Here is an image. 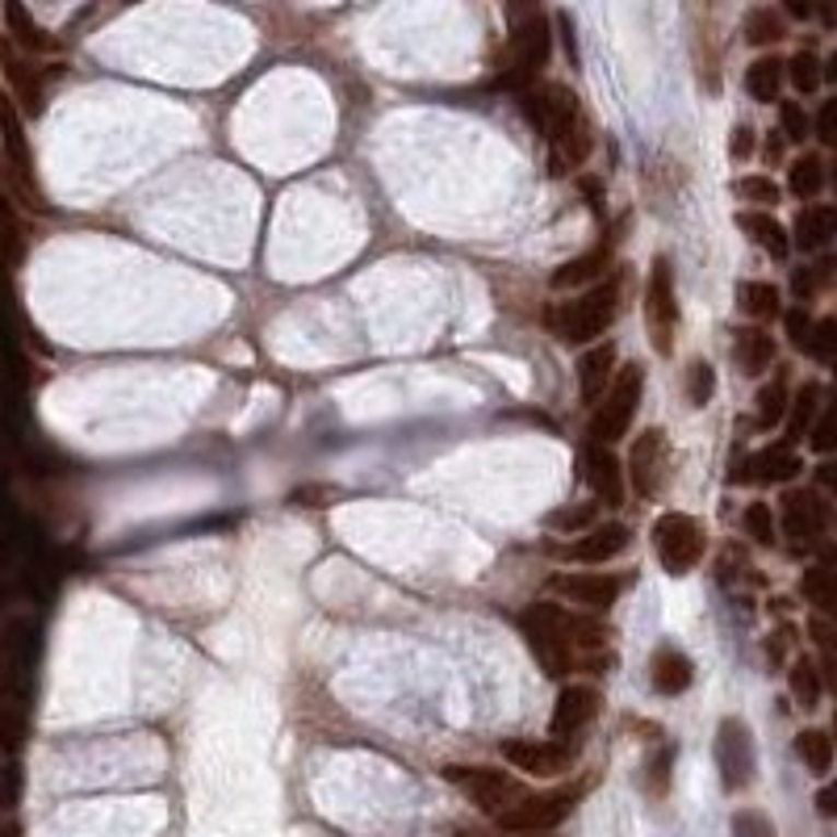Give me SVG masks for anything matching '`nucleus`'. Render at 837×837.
<instances>
[{
    "instance_id": "nucleus-49",
    "label": "nucleus",
    "mask_w": 837,
    "mask_h": 837,
    "mask_svg": "<svg viewBox=\"0 0 837 837\" xmlns=\"http://www.w3.org/2000/svg\"><path fill=\"white\" fill-rule=\"evenodd\" d=\"M834 109H837V101H821V109H816V118L813 121V135L821 139L825 147H834L837 143V135H834Z\"/></svg>"
},
{
    "instance_id": "nucleus-5",
    "label": "nucleus",
    "mask_w": 837,
    "mask_h": 837,
    "mask_svg": "<svg viewBox=\"0 0 837 837\" xmlns=\"http://www.w3.org/2000/svg\"><path fill=\"white\" fill-rule=\"evenodd\" d=\"M829 495L816 486H791L779 499V532L788 536L791 553H821L829 549Z\"/></svg>"
},
{
    "instance_id": "nucleus-21",
    "label": "nucleus",
    "mask_w": 837,
    "mask_h": 837,
    "mask_svg": "<svg viewBox=\"0 0 837 837\" xmlns=\"http://www.w3.org/2000/svg\"><path fill=\"white\" fill-rule=\"evenodd\" d=\"M616 369H620V352H616L612 339H603V344H595V348L582 352V360H578V394H582L586 407H595L598 398L607 394V385H612V377H616Z\"/></svg>"
},
{
    "instance_id": "nucleus-9",
    "label": "nucleus",
    "mask_w": 837,
    "mask_h": 837,
    "mask_svg": "<svg viewBox=\"0 0 837 837\" xmlns=\"http://www.w3.org/2000/svg\"><path fill=\"white\" fill-rule=\"evenodd\" d=\"M646 327L649 344L658 357L674 352V332H678V289H674V264L666 256L649 264V281H646Z\"/></svg>"
},
{
    "instance_id": "nucleus-53",
    "label": "nucleus",
    "mask_w": 837,
    "mask_h": 837,
    "mask_svg": "<svg viewBox=\"0 0 837 837\" xmlns=\"http://www.w3.org/2000/svg\"><path fill=\"white\" fill-rule=\"evenodd\" d=\"M816 809H821V816H834V791L825 788L821 795H816Z\"/></svg>"
},
{
    "instance_id": "nucleus-41",
    "label": "nucleus",
    "mask_w": 837,
    "mask_h": 837,
    "mask_svg": "<svg viewBox=\"0 0 837 837\" xmlns=\"http://www.w3.org/2000/svg\"><path fill=\"white\" fill-rule=\"evenodd\" d=\"M829 277H834V264L829 260H816L809 268H795L791 272V293L800 298V306H809L821 289H829Z\"/></svg>"
},
{
    "instance_id": "nucleus-43",
    "label": "nucleus",
    "mask_w": 837,
    "mask_h": 837,
    "mask_svg": "<svg viewBox=\"0 0 837 837\" xmlns=\"http://www.w3.org/2000/svg\"><path fill=\"white\" fill-rule=\"evenodd\" d=\"M779 135H783V143H809V135H813V121L804 114V105L800 101H779Z\"/></svg>"
},
{
    "instance_id": "nucleus-50",
    "label": "nucleus",
    "mask_w": 837,
    "mask_h": 837,
    "mask_svg": "<svg viewBox=\"0 0 837 837\" xmlns=\"http://www.w3.org/2000/svg\"><path fill=\"white\" fill-rule=\"evenodd\" d=\"M729 155H733V160H749V155H754V130H749L745 121L733 126V135H729Z\"/></svg>"
},
{
    "instance_id": "nucleus-37",
    "label": "nucleus",
    "mask_w": 837,
    "mask_h": 837,
    "mask_svg": "<svg viewBox=\"0 0 837 837\" xmlns=\"http://www.w3.org/2000/svg\"><path fill=\"white\" fill-rule=\"evenodd\" d=\"M800 595H804V603H813L816 616H829V612H834V570H829L825 561L809 566V570L800 574Z\"/></svg>"
},
{
    "instance_id": "nucleus-23",
    "label": "nucleus",
    "mask_w": 837,
    "mask_h": 837,
    "mask_svg": "<svg viewBox=\"0 0 837 837\" xmlns=\"http://www.w3.org/2000/svg\"><path fill=\"white\" fill-rule=\"evenodd\" d=\"M612 243H598V247H591V252H582V256H574V260H566L557 272H553V289L557 293H566V289H591L598 286L607 272H612Z\"/></svg>"
},
{
    "instance_id": "nucleus-47",
    "label": "nucleus",
    "mask_w": 837,
    "mask_h": 837,
    "mask_svg": "<svg viewBox=\"0 0 837 837\" xmlns=\"http://www.w3.org/2000/svg\"><path fill=\"white\" fill-rule=\"evenodd\" d=\"M809 444H813V453H821V456L834 453V423H829V407H821V415L813 419V428H809Z\"/></svg>"
},
{
    "instance_id": "nucleus-7",
    "label": "nucleus",
    "mask_w": 837,
    "mask_h": 837,
    "mask_svg": "<svg viewBox=\"0 0 837 837\" xmlns=\"http://www.w3.org/2000/svg\"><path fill=\"white\" fill-rule=\"evenodd\" d=\"M653 553L670 578H687L708 553V532L687 511H662L653 520Z\"/></svg>"
},
{
    "instance_id": "nucleus-8",
    "label": "nucleus",
    "mask_w": 837,
    "mask_h": 837,
    "mask_svg": "<svg viewBox=\"0 0 837 837\" xmlns=\"http://www.w3.org/2000/svg\"><path fill=\"white\" fill-rule=\"evenodd\" d=\"M444 779L490 816H502L511 804H520L527 795L524 783L499 766H444Z\"/></svg>"
},
{
    "instance_id": "nucleus-31",
    "label": "nucleus",
    "mask_w": 837,
    "mask_h": 837,
    "mask_svg": "<svg viewBox=\"0 0 837 837\" xmlns=\"http://www.w3.org/2000/svg\"><path fill=\"white\" fill-rule=\"evenodd\" d=\"M788 687H791V699H795L804 712H813V708H821V695H825V670L804 653V658H795L788 666Z\"/></svg>"
},
{
    "instance_id": "nucleus-42",
    "label": "nucleus",
    "mask_w": 837,
    "mask_h": 837,
    "mask_svg": "<svg viewBox=\"0 0 837 837\" xmlns=\"http://www.w3.org/2000/svg\"><path fill=\"white\" fill-rule=\"evenodd\" d=\"M737 193H742V201H749L754 210H775L779 206V197H783V189L770 181V176H763V172H749V176H742L737 181Z\"/></svg>"
},
{
    "instance_id": "nucleus-45",
    "label": "nucleus",
    "mask_w": 837,
    "mask_h": 837,
    "mask_svg": "<svg viewBox=\"0 0 837 837\" xmlns=\"http://www.w3.org/2000/svg\"><path fill=\"white\" fill-rule=\"evenodd\" d=\"M783 318V327H788V339H791V348L795 352H804L809 348V335H813V314H809V306H791V311L779 314Z\"/></svg>"
},
{
    "instance_id": "nucleus-33",
    "label": "nucleus",
    "mask_w": 837,
    "mask_h": 837,
    "mask_svg": "<svg viewBox=\"0 0 837 837\" xmlns=\"http://www.w3.org/2000/svg\"><path fill=\"white\" fill-rule=\"evenodd\" d=\"M783 38H788V22H783L779 9L758 4V9L745 13V43L749 47H779Z\"/></svg>"
},
{
    "instance_id": "nucleus-12",
    "label": "nucleus",
    "mask_w": 837,
    "mask_h": 837,
    "mask_svg": "<svg viewBox=\"0 0 837 837\" xmlns=\"http://www.w3.org/2000/svg\"><path fill=\"white\" fill-rule=\"evenodd\" d=\"M717 766L724 791H745L754 783L758 770V754H754V733L749 724L737 717H724L717 729Z\"/></svg>"
},
{
    "instance_id": "nucleus-29",
    "label": "nucleus",
    "mask_w": 837,
    "mask_h": 837,
    "mask_svg": "<svg viewBox=\"0 0 837 837\" xmlns=\"http://www.w3.org/2000/svg\"><path fill=\"white\" fill-rule=\"evenodd\" d=\"M788 403H791V390H788V369L779 364L775 369V377L754 394V419H758V428L770 431L783 423V415H788Z\"/></svg>"
},
{
    "instance_id": "nucleus-27",
    "label": "nucleus",
    "mask_w": 837,
    "mask_h": 837,
    "mask_svg": "<svg viewBox=\"0 0 837 837\" xmlns=\"http://www.w3.org/2000/svg\"><path fill=\"white\" fill-rule=\"evenodd\" d=\"M737 222H742V231L754 243H758V247H763L770 260H788V256H791L788 226H783V222H779L775 214H766V210H742V214H737Z\"/></svg>"
},
{
    "instance_id": "nucleus-18",
    "label": "nucleus",
    "mask_w": 837,
    "mask_h": 837,
    "mask_svg": "<svg viewBox=\"0 0 837 837\" xmlns=\"http://www.w3.org/2000/svg\"><path fill=\"white\" fill-rule=\"evenodd\" d=\"M582 478L595 490L598 507H624V465L612 449L586 444L582 449Z\"/></svg>"
},
{
    "instance_id": "nucleus-26",
    "label": "nucleus",
    "mask_w": 837,
    "mask_h": 837,
    "mask_svg": "<svg viewBox=\"0 0 837 837\" xmlns=\"http://www.w3.org/2000/svg\"><path fill=\"white\" fill-rule=\"evenodd\" d=\"M821 407H825V385L821 382H804L795 394H791L788 415H783V423H788L783 444H788V449H795V444L809 435V428H813V419L821 415Z\"/></svg>"
},
{
    "instance_id": "nucleus-24",
    "label": "nucleus",
    "mask_w": 837,
    "mask_h": 837,
    "mask_svg": "<svg viewBox=\"0 0 837 837\" xmlns=\"http://www.w3.org/2000/svg\"><path fill=\"white\" fill-rule=\"evenodd\" d=\"M779 357V344L766 327H737L733 332V360L745 377H763Z\"/></svg>"
},
{
    "instance_id": "nucleus-30",
    "label": "nucleus",
    "mask_w": 837,
    "mask_h": 837,
    "mask_svg": "<svg viewBox=\"0 0 837 837\" xmlns=\"http://www.w3.org/2000/svg\"><path fill=\"white\" fill-rule=\"evenodd\" d=\"M745 93L754 96L758 105L783 101V59L779 55H763L745 68Z\"/></svg>"
},
{
    "instance_id": "nucleus-28",
    "label": "nucleus",
    "mask_w": 837,
    "mask_h": 837,
    "mask_svg": "<svg viewBox=\"0 0 837 837\" xmlns=\"http://www.w3.org/2000/svg\"><path fill=\"white\" fill-rule=\"evenodd\" d=\"M825 185H829V164H825L821 151H804V155H795L788 164V193L800 197L804 206L816 201L825 193Z\"/></svg>"
},
{
    "instance_id": "nucleus-11",
    "label": "nucleus",
    "mask_w": 837,
    "mask_h": 837,
    "mask_svg": "<svg viewBox=\"0 0 837 837\" xmlns=\"http://www.w3.org/2000/svg\"><path fill=\"white\" fill-rule=\"evenodd\" d=\"M578 795H582V788L524 795L520 804H511V809L499 816V829H507V834H545V829H557L566 816L574 813Z\"/></svg>"
},
{
    "instance_id": "nucleus-13",
    "label": "nucleus",
    "mask_w": 837,
    "mask_h": 837,
    "mask_svg": "<svg viewBox=\"0 0 837 837\" xmlns=\"http://www.w3.org/2000/svg\"><path fill=\"white\" fill-rule=\"evenodd\" d=\"M502 758L524 770L532 779H557L574 766V749L566 742H536V737H515V742H502Z\"/></svg>"
},
{
    "instance_id": "nucleus-22",
    "label": "nucleus",
    "mask_w": 837,
    "mask_h": 837,
    "mask_svg": "<svg viewBox=\"0 0 837 837\" xmlns=\"http://www.w3.org/2000/svg\"><path fill=\"white\" fill-rule=\"evenodd\" d=\"M0 143H4L13 176L22 181L25 189H34V155H30V143H25L22 114H18V105L9 96H0Z\"/></svg>"
},
{
    "instance_id": "nucleus-25",
    "label": "nucleus",
    "mask_w": 837,
    "mask_h": 837,
    "mask_svg": "<svg viewBox=\"0 0 837 837\" xmlns=\"http://www.w3.org/2000/svg\"><path fill=\"white\" fill-rule=\"evenodd\" d=\"M649 678H653V691L658 695H683L695 683V666L683 649L658 646L653 649V662H649Z\"/></svg>"
},
{
    "instance_id": "nucleus-55",
    "label": "nucleus",
    "mask_w": 837,
    "mask_h": 837,
    "mask_svg": "<svg viewBox=\"0 0 837 837\" xmlns=\"http://www.w3.org/2000/svg\"><path fill=\"white\" fill-rule=\"evenodd\" d=\"M456 837H481V834H456Z\"/></svg>"
},
{
    "instance_id": "nucleus-38",
    "label": "nucleus",
    "mask_w": 837,
    "mask_h": 837,
    "mask_svg": "<svg viewBox=\"0 0 837 837\" xmlns=\"http://www.w3.org/2000/svg\"><path fill=\"white\" fill-rule=\"evenodd\" d=\"M742 527H745V536H749L754 545H763V549H775V545H779V524H775L770 502H749L742 511Z\"/></svg>"
},
{
    "instance_id": "nucleus-36",
    "label": "nucleus",
    "mask_w": 837,
    "mask_h": 837,
    "mask_svg": "<svg viewBox=\"0 0 837 837\" xmlns=\"http://www.w3.org/2000/svg\"><path fill=\"white\" fill-rule=\"evenodd\" d=\"M795 754L804 758V766L813 770L816 779H825V775L834 770V737H829L825 729H804V733L795 737Z\"/></svg>"
},
{
    "instance_id": "nucleus-10",
    "label": "nucleus",
    "mask_w": 837,
    "mask_h": 837,
    "mask_svg": "<svg viewBox=\"0 0 837 837\" xmlns=\"http://www.w3.org/2000/svg\"><path fill=\"white\" fill-rule=\"evenodd\" d=\"M670 461H674V449H670V435L662 428H646L632 449H628V486L637 490V499H658L662 486L670 478Z\"/></svg>"
},
{
    "instance_id": "nucleus-46",
    "label": "nucleus",
    "mask_w": 837,
    "mask_h": 837,
    "mask_svg": "<svg viewBox=\"0 0 837 837\" xmlns=\"http://www.w3.org/2000/svg\"><path fill=\"white\" fill-rule=\"evenodd\" d=\"M733 837H779V834H775V825H770L766 813L742 809V813H733Z\"/></svg>"
},
{
    "instance_id": "nucleus-2",
    "label": "nucleus",
    "mask_w": 837,
    "mask_h": 837,
    "mask_svg": "<svg viewBox=\"0 0 837 837\" xmlns=\"http://www.w3.org/2000/svg\"><path fill=\"white\" fill-rule=\"evenodd\" d=\"M524 118L545 135V143L553 147V164L557 172L566 167H582L586 155L595 151V126L586 118L582 101L574 89L566 84H540L524 93Z\"/></svg>"
},
{
    "instance_id": "nucleus-32",
    "label": "nucleus",
    "mask_w": 837,
    "mask_h": 837,
    "mask_svg": "<svg viewBox=\"0 0 837 837\" xmlns=\"http://www.w3.org/2000/svg\"><path fill=\"white\" fill-rule=\"evenodd\" d=\"M737 302H742V311L754 318V327L783 314V293H779V286H770V281H745V286L737 289Z\"/></svg>"
},
{
    "instance_id": "nucleus-3",
    "label": "nucleus",
    "mask_w": 837,
    "mask_h": 837,
    "mask_svg": "<svg viewBox=\"0 0 837 837\" xmlns=\"http://www.w3.org/2000/svg\"><path fill=\"white\" fill-rule=\"evenodd\" d=\"M616 314H620V272H607L598 286L582 289L578 298L553 302L545 323L561 344H595L616 323Z\"/></svg>"
},
{
    "instance_id": "nucleus-20",
    "label": "nucleus",
    "mask_w": 837,
    "mask_h": 837,
    "mask_svg": "<svg viewBox=\"0 0 837 837\" xmlns=\"http://www.w3.org/2000/svg\"><path fill=\"white\" fill-rule=\"evenodd\" d=\"M0 72L9 80V101H13V105H22L25 114H38V109H43V80H38V68H34V59H25L13 43H0Z\"/></svg>"
},
{
    "instance_id": "nucleus-14",
    "label": "nucleus",
    "mask_w": 837,
    "mask_h": 837,
    "mask_svg": "<svg viewBox=\"0 0 837 837\" xmlns=\"http://www.w3.org/2000/svg\"><path fill=\"white\" fill-rule=\"evenodd\" d=\"M804 474V461L795 449H788L783 440L779 444H770V449H758V453H749L742 465H733V474L729 481H749V486H788Z\"/></svg>"
},
{
    "instance_id": "nucleus-17",
    "label": "nucleus",
    "mask_w": 837,
    "mask_h": 837,
    "mask_svg": "<svg viewBox=\"0 0 837 837\" xmlns=\"http://www.w3.org/2000/svg\"><path fill=\"white\" fill-rule=\"evenodd\" d=\"M598 704H603V695L591 687V683H570L566 691L557 695V704H553V737L557 742H566V737H578L591 720L598 717Z\"/></svg>"
},
{
    "instance_id": "nucleus-40",
    "label": "nucleus",
    "mask_w": 837,
    "mask_h": 837,
    "mask_svg": "<svg viewBox=\"0 0 837 837\" xmlns=\"http://www.w3.org/2000/svg\"><path fill=\"white\" fill-rule=\"evenodd\" d=\"M683 394H687V403H691L695 410L708 407L712 394H717V369H712L708 360H691V364H687V377H683Z\"/></svg>"
},
{
    "instance_id": "nucleus-15",
    "label": "nucleus",
    "mask_w": 837,
    "mask_h": 837,
    "mask_svg": "<svg viewBox=\"0 0 837 837\" xmlns=\"http://www.w3.org/2000/svg\"><path fill=\"white\" fill-rule=\"evenodd\" d=\"M628 545H632L628 524L612 520V524H595V527H586V532H578L570 545H557L553 553L566 557V561H582V566H603V561L620 557Z\"/></svg>"
},
{
    "instance_id": "nucleus-54",
    "label": "nucleus",
    "mask_w": 837,
    "mask_h": 837,
    "mask_svg": "<svg viewBox=\"0 0 837 837\" xmlns=\"http://www.w3.org/2000/svg\"><path fill=\"white\" fill-rule=\"evenodd\" d=\"M788 13L795 18V22H809V18H813V9H809V4H788Z\"/></svg>"
},
{
    "instance_id": "nucleus-1",
    "label": "nucleus",
    "mask_w": 837,
    "mask_h": 837,
    "mask_svg": "<svg viewBox=\"0 0 837 837\" xmlns=\"http://www.w3.org/2000/svg\"><path fill=\"white\" fill-rule=\"evenodd\" d=\"M524 637L536 662L545 666L549 678H570L574 670H586V674H607V666L616 662V653L607 649V637L612 628L595 616H582V612H570L566 603H553V598H540L524 612Z\"/></svg>"
},
{
    "instance_id": "nucleus-35",
    "label": "nucleus",
    "mask_w": 837,
    "mask_h": 837,
    "mask_svg": "<svg viewBox=\"0 0 837 837\" xmlns=\"http://www.w3.org/2000/svg\"><path fill=\"white\" fill-rule=\"evenodd\" d=\"M783 84H791L800 96H813L821 93V59H816L813 50L809 47H800L791 59H783Z\"/></svg>"
},
{
    "instance_id": "nucleus-19",
    "label": "nucleus",
    "mask_w": 837,
    "mask_h": 837,
    "mask_svg": "<svg viewBox=\"0 0 837 837\" xmlns=\"http://www.w3.org/2000/svg\"><path fill=\"white\" fill-rule=\"evenodd\" d=\"M837 235V210L829 201H809V206H800V214L791 222L788 240L795 252H804V256H816V252H825Z\"/></svg>"
},
{
    "instance_id": "nucleus-39",
    "label": "nucleus",
    "mask_w": 837,
    "mask_h": 837,
    "mask_svg": "<svg viewBox=\"0 0 837 837\" xmlns=\"http://www.w3.org/2000/svg\"><path fill=\"white\" fill-rule=\"evenodd\" d=\"M4 18H9V25H13V38H18L30 55H34V50H55V38H50L38 22H30V13H25L22 4H9Z\"/></svg>"
},
{
    "instance_id": "nucleus-48",
    "label": "nucleus",
    "mask_w": 837,
    "mask_h": 837,
    "mask_svg": "<svg viewBox=\"0 0 837 837\" xmlns=\"http://www.w3.org/2000/svg\"><path fill=\"white\" fill-rule=\"evenodd\" d=\"M670 754L674 749H658L653 758H649V775H646V788H649V795H662L666 791V770H670Z\"/></svg>"
},
{
    "instance_id": "nucleus-4",
    "label": "nucleus",
    "mask_w": 837,
    "mask_h": 837,
    "mask_svg": "<svg viewBox=\"0 0 837 837\" xmlns=\"http://www.w3.org/2000/svg\"><path fill=\"white\" fill-rule=\"evenodd\" d=\"M641 394H646V369L632 360V364H620L616 369V377L607 385V394L598 398L595 415H591V444L598 449H612V444H620L628 428H632V419H637V407H641Z\"/></svg>"
},
{
    "instance_id": "nucleus-44",
    "label": "nucleus",
    "mask_w": 837,
    "mask_h": 837,
    "mask_svg": "<svg viewBox=\"0 0 837 837\" xmlns=\"http://www.w3.org/2000/svg\"><path fill=\"white\" fill-rule=\"evenodd\" d=\"M834 339H837V323H834V318H816L813 335H809V348H804V357H813L816 364H829V360H834Z\"/></svg>"
},
{
    "instance_id": "nucleus-6",
    "label": "nucleus",
    "mask_w": 837,
    "mask_h": 837,
    "mask_svg": "<svg viewBox=\"0 0 837 837\" xmlns=\"http://www.w3.org/2000/svg\"><path fill=\"white\" fill-rule=\"evenodd\" d=\"M545 63H549V22H545V13L532 9L527 18L515 22L511 38H507V50L499 59V84L527 93Z\"/></svg>"
},
{
    "instance_id": "nucleus-16",
    "label": "nucleus",
    "mask_w": 837,
    "mask_h": 837,
    "mask_svg": "<svg viewBox=\"0 0 837 837\" xmlns=\"http://www.w3.org/2000/svg\"><path fill=\"white\" fill-rule=\"evenodd\" d=\"M553 591L586 612H612L624 595L620 574H553Z\"/></svg>"
},
{
    "instance_id": "nucleus-51",
    "label": "nucleus",
    "mask_w": 837,
    "mask_h": 837,
    "mask_svg": "<svg viewBox=\"0 0 837 837\" xmlns=\"http://www.w3.org/2000/svg\"><path fill=\"white\" fill-rule=\"evenodd\" d=\"M809 632H813L816 649H821V662H816V666L829 674V624H825V616H813V620H809Z\"/></svg>"
},
{
    "instance_id": "nucleus-52",
    "label": "nucleus",
    "mask_w": 837,
    "mask_h": 837,
    "mask_svg": "<svg viewBox=\"0 0 837 837\" xmlns=\"http://www.w3.org/2000/svg\"><path fill=\"white\" fill-rule=\"evenodd\" d=\"M763 160L766 164H788V143H783L779 130H770V135L763 139Z\"/></svg>"
},
{
    "instance_id": "nucleus-34",
    "label": "nucleus",
    "mask_w": 837,
    "mask_h": 837,
    "mask_svg": "<svg viewBox=\"0 0 837 837\" xmlns=\"http://www.w3.org/2000/svg\"><path fill=\"white\" fill-rule=\"evenodd\" d=\"M598 515H603V507H598L595 499L591 502H566V507H557V511L545 515V527H549V532H561V536H578V532L595 527Z\"/></svg>"
}]
</instances>
